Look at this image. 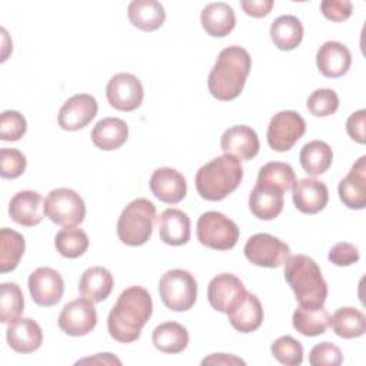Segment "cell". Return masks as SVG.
Listing matches in <instances>:
<instances>
[{
	"label": "cell",
	"instance_id": "6da1fadb",
	"mask_svg": "<svg viewBox=\"0 0 366 366\" xmlns=\"http://www.w3.org/2000/svg\"><path fill=\"white\" fill-rule=\"evenodd\" d=\"M153 312L150 293L142 286H130L120 293L107 317L110 336L120 343H132L140 337L143 326Z\"/></svg>",
	"mask_w": 366,
	"mask_h": 366
},
{
	"label": "cell",
	"instance_id": "7a4b0ae2",
	"mask_svg": "<svg viewBox=\"0 0 366 366\" xmlns=\"http://www.w3.org/2000/svg\"><path fill=\"white\" fill-rule=\"evenodd\" d=\"M250 67L252 57L246 49L240 46L223 49L207 77L210 94L222 102L236 99L244 87Z\"/></svg>",
	"mask_w": 366,
	"mask_h": 366
},
{
	"label": "cell",
	"instance_id": "3957f363",
	"mask_svg": "<svg viewBox=\"0 0 366 366\" xmlns=\"http://www.w3.org/2000/svg\"><path fill=\"white\" fill-rule=\"evenodd\" d=\"M283 264L285 279L295 292L299 306L323 307L327 297V283L317 263L306 254H295L289 256Z\"/></svg>",
	"mask_w": 366,
	"mask_h": 366
},
{
	"label": "cell",
	"instance_id": "277c9868",
	"mask_svg": "<svg viewBox=\"0 0 366 366\" xmlns=\"http://www.w3.org/2000/svg\"><path fill=\"white\" fill-rule=\"evenodd\" d=\"M243 179V167L237 157L223 154L203 164L194 177L202 199L219 202L233 193Z\"/></svg>",
	"mask_w": 366,
	"mask_h": 366
},
{
	"label": "cell",
	"instance_id": "5b68a950",
	"mask_svg": "<svg viewBox=\"0 0 366 366\" xmlns=\"http://www.w3.org/2000/svg\"><path fill=\"white\" fill-rule=\"evenodd\" d=\"M154 222L156 206L149 199H134L117 220V236L127 246H142L152 237Z\"/></svg>",
	"mask_w": 366,
	"mask_h": 366
},
{
	"label": "cell",
	"instance_id": "8992f818",
	"mask_svg": "<svg viewBox=\"0 0 366 366\" xmlns=\"http://www.w3.org/2000/svg\"><path fill=\"white\" fill-rule=\"evenodd\" d=\"M159 295L163 305L173 312H186L197 299V282L183 269L167 270L159 280Z\"/></svg>",
	"mask_w": 366,
	"mask_h": 366
},
{
	"label": "cell",
	"instance_id": "52a82bcc",
	"mask_svg": "<svg viewBox=\"0 0 366 366\" xmlns=\"http://www.w3.org/2000/svg\"><path fill=\"white\" fill-rule=\"evenodd\" d=\"M196 233L197 240L203 246L214 250H229L234 247L240 234L237 224L232 219L214 210L206 212L199 217Z\"/></svg>",
	"mask_w": 366,
	"mask_h": 366
},
{
	"label": "cell",
	"instance_id": "ba28073f",
	"mask_svg": "<svg viewBox=\"0 0 366 366\" xmlns=\"http://www.w3.org/2000/svg\"><path fill=\"white\" fill-rule=\"evenodd\" d=\"M44 216L63 227L80 224L86 216V204L79 193L67 187H57L49 192L43 202Z\"/></svg>",
	"mask_w": 366,
	"mask_h": 366
},
{
	"label": "cell",
	"instance_id": "9c48e42d",
	"mask_svg": "<svg viewBox=\"0 0 366 366\" xmlns=\"http://www.w3.org/2000/svg\"><path fill=\"white\" fill-rule=\"evenodd\" d=\"M246 259L260 267H279L290 256V247L269 233H256L244 244Z\"/></svg>",
	"mask_w": 366,
	"mask_h": 366
},
{
	"label": "cell",
	"instance_id": "30bf717a",
	"mask_svg": "<svg viewBox=\"0 0 366 366\" xmlns=\"http://www.w3.org/2000/svg\"><path fill=\"white\" fill-rule=\"evenodd\" d=\"M306 132L305 119L295 110L276 113L267 127V143L276 152L290 150Z\"/></svg>",
	"mask_w": 366,
	"mask_h": 366
},
{
	"label": "cell",
	"instance_id": "8fae6325",
	"mask_svg": "<svg viewBox=\"0 0 366 366\" xmlns=\"http://www.w3.org/2000/svg\"><path fill=\"white\" fill-rule=\"evenodd\" d=\"M247 290L242 280L232 273L214 276L207 286V300L210 306L222 313H230L246 297Z\"/></svg>",
	"mask_w": 366,
	"mask_h": 366
},
{
	"label": "cell",
	"instance_id": "7c38bea8",
	"mask_svg": "<svg viewBox=\"0 0 366 366\" xmlns=\"http://www.w3.org/2000/svg\"><path fill=\"white\" fill-rule=\"evenodd\" d=\"M106 96L110 106L120 112H133L140 107L144 96L142 81L132 73L114 74L107 86Z\"/></svg>",
	"mask_w": 366,
	"mask_h": 366
},
{
	"label": "cell",
	"instance_id": "4fadbf2b",
	"mask_svg": "<svg viewBox=\"0 0 366 366\" xmlns=\"http://www.w3.org/2000/svg\"><path fill=\"white\" fill-rule=\"evenodd\" d=\"M57 323L69 336H86L97 325V312L93 302L81 297L66 303L59 315Z\"/></svg>",
	"mask_w": 366,
	"mask_h": 366
},
{
	"label": "cell",
	"instance_id": "5bb4252c",
	"mask_svg": "<svg viewBox=\"0 0 366 366\" xmlns=\"http://www.w3.org/2000/svg\"><path fill=\"white\" fill-rule=\"evenodd\" d=\"M27 286L36 305L50 307L57 305L64 292V282L60 273L51 267H37L30 273Z\"/></svg>",
	"mask_w": 366,
	"mask_h": 366
},
{
	"label": "cell",
	"instance_id": "9a60e30c",
	"mask_svg": "<svg viewBox=\"0 0 366 366\" xmlns=\"http://www.w3.org/2000/svg\"><path fill=\"white\" fill-rule=\"evenodd\" d=\"M97 100L87 93H77L67 99L59 110L57 122L63 130L76 132L86 127L97 114Z\"/></svg>",
	"mask_w": 366,
	"mask_h": 366
},
{
	"label": "cell",
	"instance_id": "2e32d148",
	"mask_svg": "<svg viewBox=\"0 0 366 366\" xmlns=\"http://www.w3.org/2000/svg\"><path fill=\"white\" fill-rule=\"evenodd\" d=\"M292 199L296 209L306 214H315L325 209L329 202L327 186L312 177L296 180L292 186Z\"/></svg>",
	"mask_w": 366,
	"mask_h": 366
},
{
	"label": "cell",
	"instance_id": "e0dca14e",
	"mask_svg": "<svg viewBox=\"0 0 366 366\" xmlns=\"http://www.w3.org/2000/svg\"><path fill=\"white\" fill-rule=\"evenodd\" d=\"M152 193L167 204H176L184 199L187 193V183L184 176L172 167L156 169L149 180Z\"/></svg>",
	"mask_w": 366,
	"mask_h": 366
},
{
	"label": "cell",
	"instance_id": "ac0fdd59",
	"mask_svg": "<svg viewBox=\"0 0 366 366\" xmlns=\"http://www.w3.org/2000/svg\"><path fill=\"white\" fill-rule=\"evenodd\" d=\"M342 203L353 210L366 206V156L359 157L350 167L347 176L340 180L337 187Z\"/></svg>",
	"mask_w": 366,
	"mask_h": 366
},
{
	"label": "cell",
	"instance_id": "d6986e66",
	"mask_svg": "<svg viewBox=\"0 0 366 366\" xmlns=\"http://www.w3.org/2000/svg\"><path fill=\"white\" fill-rule=\"evenodd\" d=\"M220 147L224 154L237 157L239 160L253 159L260 149L257 133L249 126H232L222 134Z\"/></svg>",
	"mask_w": 366,
	"mask_h": 366
},
{
	"label": "cell",
	"instance_id": "ffe728a7",
	"mask_svg": "<svg viewBox=\"0 0 366 366\" xmlns=\"http://www.w3.org/2000/svg\"><path fill=\"white\" fill-rule=\"evenodd\" d=\"M6 339L17 353H31L43 343V332L39 323L30 317H17L7 323Z\"/></svg>",
	"mask_w": 366,
	"mask_h": 366
},
{
	"label": "cell",
	"instance_id": "44dd1931",
	"mask_svg": "<svg viewBox=\"0 0 366 366\" xmlns=\"http://www.w3.org/2000/svg\"><path fill=\"white\" fill-rule=\"evenodd\" d=\"M316 64L323 76L329 79L342 77L352 64L350 50L340 41H325L316 53Z\"/></svg>",
	"mask_w": 366,
	"mask_h": 366
},
{
	"label": "cell",
	"instance_id": "7402d4cb",
	"mask_svg": "<svg viewBox=\"0 0 366 366\" xmlns=\"http://www.w3.org/2000/svg\"><path fill=\"white\" fill-rule=\"evenodd\" d=\"M283 190L279 187L257 183L249 194V209L260 220H273L277 217L285 206Z\"/></svg>",
	"mask_w": 366,
	"mask_h": 366
},
{
	"label": "cell",
	"instance_id": "603a6c76",
	"mask_svg": "<svg viewBox=\"0 0 366 366\" xmlns=\"http://www.w3.org/2000/svg\"><path fill=\"white\" fill-rule=\"evenodd\" d=\"M43 197L33 190H21L16 193L9 203V214L13 222L24 227H33L43 220L41 212Z\"/></svg>",
	"mask_w": 366,
	"mask_h": 366
},
{
	"label": "cell",
	"instance_id": "cb8c5ba5",
	"mask_svg": "<svg viewBox=\"0 0 366 366\" xmlns=\"http://www.w3.org/2000/svg\"><path fill=\"white\" fill-rule=\"evenodd\" d=\"M159 236L166 244L182 246L190 240V219L180 209H166L159 217Z\"/></svg>",
	"mask_w": 366,
	"mask_h": 366
},
{
	"label": "cell",
	"instance_id": "d4e9b609",
	"mask_svg": "<svg viewBox=\"0 0 366 366\" xmlns=\"http://www.w3.org/2000/svg\"><path fill=\"white\" fill-rule=\"evenodd\" d=\"M200 23L212 37H224L236 26V14L232 6L224 1L210 3L200 13Z\"/></svg>",
	"mask_w": 366,
	"mask_h": 366
},
{
	"label": "cell",
	"instance_id": "484cf974",
	"mask_svg": "<svg viewBox=\"0 0 366 366\" xmlns=\"http://www.w3.org/2000/svg\"><path fill=\"white\" fill-rule=\"evenodd\" d=\"M129 136V127L119 117H104L96 123L90 137L93 144L100 150H116L122 147Z\"/></svg>",
	"mask_w": 366,
	"mask_h": 366
},
{
	"label": "cell",
	"instance_id": "4316f807",
	"mask_svg": "<svg viewBox=\"0 0 366 366\" xmlns=\"http://www.w3.org/2000/svg\"><path fill=\"white\" fill-rule=\"evenodd\" d=\"M113 276L106 267L93 266L83 272L79 282V292L84 299L99 303L109 297L113 290Z\"/></svg>",
	"mask_w": 366,
	"mask_h": 366
},
{
	"label": "cell",
	"instance_id": "83f0119b",
	"mask_svg": "<svg viewBox=\"0 0 366 366\" xmlns=\"http://www.w3.org/2000/svg\"><path fill=\"white\" fill-rule=\"evenodd\" d=\"M130 23L143 31H154L163 26L166 11L156 0H133L127 7Z\"/></svg>",
	"mask_w": 366,
	"mask_h": 366
},
{
	"label": "cell",
	"instance_id": "f1b7e54d",
	"mask_svg": "<svg viewBox=\"0 0 366 366\" xmlns=\"http://www.w3.org/2000/svg\"><path fill=\"white\" fill-rule=\"evenodd\" d=\"M230 325L240 333H250L260 327L263 322V307L256 295L249 293L240 305L227 313Z\"/></svg>",
	"mask_w": 366,
	"mask_h": 366
},
{
	"label": "cell",
	"instance_id": "f546056e",
	"mask_svg": "<svg viewBox=\"0 0 366 366\" xmlns=\"http://www.w3.org/2000/svg\"><path fill=\"white\" fill-rule=\"evenodd\" d=\"M152 342L157 350L176 355L187 347L189 332L183 325L177 322H164L154 327L152 333Z\"/></svg>",
	"mask_w": 366,
	"mask_h": 366
},
{
	"label": "cell",
	"instance_id": "4dcf8cb0",
	"mask_svg": "<svg viewBox=\"0 0 366 366\" xmlns=\"http://www.w3.org/2000/svg\"><path fill=\"white\" fill-rule=\"evenodd\" d=\"M270 37L279 50H293L302 43L303 24L292 14L279 16L272 21Z\"/></svg>",
	"mask_w": 366,
	"mask_h": 366
},
{
	"label": "cell",
	"instance_id": "1f68e13d",
	"mask_svg": "<svg viewBox=\"0 0 366 366\" xmlns=\"http://www.w3.org/2000/svg\"><path fill=\"white\" fill-rule=\"evenodd\" d=\"M333 332L343 339L360 337L366 332V316L356 307H339L329 320Z\"/></svg>",
	"mask_w": 366,
	"mask_h": 366
},
{
	"label": "cell",
	"instance_id": "d6a6232c",
	"mask_svg": "<svg viewBox=\"0 0 366 366\" xmlns=\"http://www.w3.org/2000/svg\"><path fill=\"white\" fill-rule=\"evenodd\" d=\"M299 160L309 176H319L327 172L332 166L333 152L326 142L312 140L302 147Z\"/></svg>",
	"mask_w": 366,
	"mask_h": 366
},
{
	"label": "cell",
	"instance_id": "836d02e7",
	"mask_svg": "<svg viewBox=\"0 0 366 366\" xmlns=\"http://www.w3.org/2000/svg\"><path fill=\"white\" fill-rule=\"evenodd\" d=\"M330 315L325 307L307 309L299 306L292 316L293 327L303 336H319L329 327Z\"/></svg>",
	"mask_w": 366,
	"mask_h": 366
},
{
	"label": "cell",
	"instance_id": "e575fe53",
	"mask_svg": "<svg viewBox=\"0 0 366 366\" xmlns=\"http://www.w3.org/2000/svg\"><path fill=\"white\" fill-rule=\"evenodd\" d=\"M24 237L9 227L0 230V272L7 273L17 267L24 253Z\"/></svg>",
	"mask_w": 366,
	"mask_h": 366
},
{
	"label": "cell",
	"instance_id": "d590c367",
	"mask_svg": "<svg viewBox=\"0 0 366 366\" xmlns=\"http://www.w3.org/2000/svg\"><path fill=\"white\" fill-rule=\"evenodd\" d=\"M54 246L63 257L76 259L83 256L89 249V237L84 230L76 226L64 227L57 232L54 237Z\"/></svg>",
	"mask_w": 366,
	"mask_h": 366
},
{
	"label": "cell",
	"instance_id": "8d00e7d4",
	"mask_svg": "<svg viewBox=\"0 0 366 366\" xmlns=\"http://www.w3.org/2000/svg\"><path fill=\"white\" fill-rule=\"evenodd\" d=\"M296 182V174L293 167L289 163L283 162H269L260 167L257 183L270 184L279 187L280 190L286 192L292 189L293 183Z\"/></svg>",
	"mask_w": 366,
	"mask_h": 366
},
{
	"label": "cell",
	"instance_id": "74e56055",
	"mask_svg": "<svg viewBox=\"0 0 366 366\" xmlns=\"http://www.w3.org/2000/svg\"><path fill=\"white\" fill-rule=\"evenodd\" d=\"M24 310V299L21 289L17 283H1V306L0 320L1 323H10L20 317Z\"/></svg>",
	"mask_w": 366,
	"mask_h": 366
},
{
	"label": "cell",
	"instance_id": "f35d334b",
	"mask_svg": "<svg viewBox=\"0 0 366 366\" xmlns=\"http://www.w3.org/2000/svg\"><path fill=\"white\" fill-rule=\"evenodd\" d=\"M270 352L276 360L286 366H297L303 362V346L289 335L276 339L270 346Z\"/></svg>",
	"mask_w": 366,
	"mask_h": 366
},
{
	"label": "cell",
	"instance_id": "ab89813d",
	"mask_svg": "<svg viewBox=\"0 0 366 366\" xmlns=\"http://www.w3.org/2000/svg\"><path fill=\"white\" fill-rule=\"evenodd\" d=\"M307 110L316 117H326L339 109V97L333 89H317L306 102Z\"/></svg>",
	"mask_w": 366,
	"mask_h": 366
},
{
	"label": "cell",
	"instance_id": "60d3db41",
	"mask_svg": "<svg viewBox=\"0 0 366 366\" xmlns=\"http://www.w3.org/2000/svg\"><path fill=\"white\" fill-rule=\"evenodd\" d=\"M27 130L24 116L16 110H6L0 116V139L4 142L20 140Z\"/></svg>",
	"mask_w": 366,
	"mask_h": 366
},
{
	"label": "cell",
	"instance_id": "b9f144b4",
	"mask_svg": "<svg viewBox=\"0 0 366 366\" xmlns=\"http://www.w3.org/2000/svg\"><path fill=\"white\" fill-rule=\"evenodd\" d=\"M26 156L19 149L3 147L0 150V174L3 179H16L26 170Z\"/></svg>",
	"mask_w": 366,
	"mask_h": 366
},
{
	"label": "cell",
	"instance_id": "7bdbcfd3",
	"mask_svg": "<svg viewBox=\"0 0 366 366\" xmlns=\"http://www.w3.org/2000/svg\"><path fill=\"white\" fill-rule=\"evenodd\" d=\"M342 362L343 355L340 349L330 342L313 346L309 355V363L312 366H339Z\"/></svg>",
	"mask_w": 366,
	"mask_h": 366
},
{
	"label": "cell",
	"instance_id": "ee69618b",
	"mask_svg": "<svg viewBox=\"0 0 366 366\" xmlns=\"http://www.w3.org/2000/svg\"><path fill=\"white\" fill-rule=\"evenodd\" d=\"M327 259H329V262H332L336 266H350V264L359 262L360 254L355 244H352L349 242H340V243H336L329 250Z\"/></svg>",
	"mask_w": 366,
	"mask_h": 366
},
{
	"label": "cell",
	"instance_id": "f6af8a7d",
	"mask_svg": "<svg viewBox=\"0 0 366 366\" xmlns=\"http://www.w3.org/2000/svg\"><path fill=\"white\" fill-rule=\"evenodd\" d=\"M322 14L332 21H345L352 16L353 4L349 0H325L320 3Z\"/></svg>",
	"mask_w": 366,
	"mask_h": 366
},
{
	"label": "cell",
	"instance_id": "bcb514c9",
	"mask_svg": "<svg viewBox=\"0 0 366 366\" xmlns=\"http://www.w3.org/2000/svg\"><path fill=\"white\" fill-rule=\"evenodd\" d=\"M365 123H366V110L360 109L352 113L346 122V132L352 140L359 144L365 143Z\"/></svg>",
	"mask_w": 366,
	"mask_h": 366
},
{
	"label": "cell",
	"instance_id": "7dc6e473",
	"mask_svg": "<svg viewBox=\"0 0 366 366\" xmlns=\"http://www.w3.org/2000/svg\"><path fill=\"white\" fill-rule=\"evenodd\" d=\"M273 4H274L273 0H242L240 1L243 11L247 16H252L256 19L267 16L270 13Z\"/></svg>",
	"mask_w": 366,
	"mask_h": 366
},
{
	"label": "cell",
	"instance_id": "c3c4849f",
	"mask_svg": "<svg viewBox=\"0 0 366 366\" xmlns=\"http://www.w3.org/2000/svg\"><path fill=\"white\" fill-rule=\"evenodd\" d=\"M202 365H246L244 360L234 355L227 353H213L202 360Z\"/></svg>",
	"mask_w": 366,
	"mask_h": 366
},
{
	"label": "cell",
	"instance_id": "681fc988",
	"mask_svg": "<svg viewBox=\"0 0 366 366\" xmlns=\"http://www.w3.org/2000/svg\"><path fill=\"white\" fill-rule=\"evenodd\" d=\"M77 365L80 363H103V365H122V362L113 356L112 353H97L96 356L93 357H86V359H81V360H77L76 362Z\"/></svg>",
	"mask_w": 366,
	"mask_h": 366
}]
</instances>
